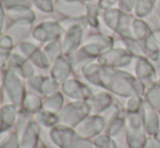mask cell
I'll use <instances>...</instances> for the list:
<instances>
[{
  "instance_id": "cell-11",
  "label": "cell",
  "mask_w": 160,
  "mask_h": 148,
  "mask_svg": "<svg viewBox=\"0 0 160 148\" xmlns=\"http://www.w3.org/2000/svg\"><path fill=\"white\" fill-rule=\"evenodd\" d=\"M155 3H156V0H136V6H135L136 17H144L148 15Z\"/></svg>"
},
{
  "instance_id": "cell-12",
  "label": "cell",
  "mask_w": 160,
  "mask_h": 148,
  "mask_svg": "<svg viewBox=\"0 0 160 148\" xmlns=\"http://www.w3.org/2000/svg\"><path fill=\"white\" fill-rule=\"evenodd\" d=\"M127 104L124 107V112H139L144 102V98L142 96H133L127 98Z\"/></svg>"
},
{
  "instance_id": "cell-15",
  "label": "cell",
  "mask_w": 160,
  "mask_h": 148,
  "mask_svg": "<svg viewBox=\"0 0 160 148\" xmlns=\"http://www.w3.org/2000/svg\"><path fill=\"white\" fill-rule=\"evenodd\" d=\"M116 2H118V0H102L100 2V6L103 7V8H109V7H112Z\"/></svg>"
},
{
  "instance_id": "cell-10",
  "label": "cell",
  "mask_w": 160,
  "mask_h": 148,
  "mask_svg": "<svg viewBox=\"0 0 160 148\" xmlns=\"http://www.w3.org/2000/svg\"><path fill=\"white\" fill-rule=\"evenodd\" d=\"M95 148H118V143L107 133H101L94 140Z\"/></svg>"
},
{
  "instance_id": "cell-5",
  "label": "cell",
  "mask_w": 160,
  "mask_h": 148,
  "mask_svg": "<svg viewBox=\"0 0 160 148\" xmlns=\"http://www.w3.org/2000/svg\"><path fill=\"white\" fill-rule=\"evenodd\" d=\"M142 118H143V123L145 131L147 133L148 137L156 136L157 133L160 131V116L158 111L154 109L152 106L144 101L143 106L141 109Z\"/></svg>"
},
{
  "instance_id": "cell-7",
  "label": "cell",
  "mask_w": 160,
  "mask_h": 148,
  "mask_svg": "<svg viewBox=\"0 0 160 148\" xmlns=\"http://www.w3.org/2000/svg\"><path fill=\"white\" fill-rule=\"evenodd\" d=\"M105 133H107L108 135H110L111 137H113L114 140H118L121 136H124L125 134V113L124 111H122V113L119 116L114 118L113 120H111L107 125H106Z\"/></svg>"
},
{
  "instance_id": "cell-3",
  "label": "cell",
  "mask_w": 160,
  "mask_h": 148,
  "mask_svg": "<svg viewBox=\"0 0 160 148\" xmlns=\"http://www.w3.org/2000/svg\"><path fill=\"white\" fill-rule=\"evenodd\" d=\"M134 56L124 46H114L98 58V63L117 69H124L134 61Z\"/></svg>"
},
{
  "instance_id": "cell-6",
  "label": "cell",
  "mask_w": 160,
  "mask_h": 148,
  "mask_svg": "<svg viewBox=\"0 0 160 148\" xmlns=\"http://www.w3.org/2000/svg\"><path fill=\"white\" fill-rule=\"evenodd\" d=\"M106 130V121L100 114H93L92 116L86 119L82 126V130H80V133L84 137L92 138L96 137L99 134H101Z\"/></svg>"
},
{
  "instance_id": "cell-18",
  "label": "cell",
  "mask_w": 160,
  "mask_h": 148,
  "mask_svg": "<svg viewBox=\"0 0 160 148\" xmlns=\"http://www.w3.org/2000/svg\"><path fill=\"white\" fill-rule=\"evenodd\" d=\"M157 111H158V113H159V116H160V107H159L158 109H157Z\"/></svg>"
},
{
  "instance_id": "cell-14",
  "label": "cell",
  "mask_w": 160,
  "mask_h": 148,
  "mask_svg": "<svg viewBox=\"0 0 160 148\" xmlns=\"http://www.w3.org/2000/svg\"><path fill=\"white\" fill-rule=\"evenodd\" d=\"M145 148H160V141L157 140L155 136L148 137Z\"/></svg>"
},
{
  "instance_id": "cell-1",
  "label": "cell",
  "mask_w": 160,
  "mask_h": 148,
  "mask_svg": "<svg viewBox=\"0 0 160 148\" xmlns=\"http://www.w3.org/2000/svg\"><path fill=\"white\" fill-rule=\"evenodd\" d=\"M88 78L97 86L102 87L108 93L121 98L133 96L144 97L145 87L133 74L113 67L92 64L88 67Z\"/></svg>"
},
{
  "instance_id": "cell-8",
  "label": "cell",
  "mask_w": 160,
  "mask_h": 148,
  "mask_svg": "<svg viewBox=\"0 0 160 148\" xmlns=\"http://www.w3.org/2000/svg\"><path fill=\"white\" fill-rule=\"evenodd\" d=\"M91 101L92 105L89 107H91V111L93 112V114H101L113 104L112 96L109 93L98 94L92 98Z\"/></svg>"
},
{
  "instance_id": "cell-13",
  "label": "cell",
  "mask_w": 160,
  "mask_h": 148,
  "mask_svg": "<svg viewBox=\"0 0 160 148\" xmlns=\"http://www.w3.org/2000/svg\"><path fill=\"white\" fill-rule=\"evenodd\" d=\"M136 6V0H121L120 7L123 9L124 12H131L133 8Z\"/></svg>"
},
{
  "instance_id": "cell-9",
  "label": "cell",
  "mask_w": 160,
  "mask_h": 148,
  "mask_svg": "<svg viewBox=\"0 0 160 148\" xmlns=\"http://www.w3.org/2000/svg\"><path fill=\"white\" fill-rule=\"evenodd\" d=\"M144 101L147 102L149 106H152L154 109H158L160 107V81H157L156 83L148 87L144 94Z\"/></svg>"
},
{
  "instance_id": "cell-17",
  "label": "cell",
  "mask_w": 160,
  "mask_h": 148,
  "mask_svg": "<svg viewBox=\"0 0 160 148\" xmlns=\"http://www.w3.org/2000/svg\"><path fill=\"white\" fill-rule=\"evenodd\" d=\"M155 137H156V138H157V140H159V141H160V131L158 132V133H157V135H156V136H155Z\"/></svg>"
},
{
  "instance_id": "cell-4",
  "label": "cell",
  "mask_w": 160,
  "mask_h": 148,
  "mask_svg": "<svg viewBox=\"0 0 160 148\" xmlns=\"http://www.w3.org/2000/svg\"><path fill=\"white\" fill-rule=\"evenodd\" d=\"M134 76L147 89L158 81L157 68L147 57L134 58Z\"/></svg>"
},
{
  "instance_id": "cell-2",
  "label": "cell",
  "mask_w": 160,
  "mask_h": 148,
  "mask_svg": "<svg viewBox=\"0 0 160 148\" xmlns=\"http://www.w3.org/2000/svg\"><path fill=\"white\" fill-rule=\"evenodd\" d=\"M125 113V134L124 141L127 148H145L148 135L145 131L142 113L124 112Z\"/></svg>"
},
{
  "instance_id": "cell-16",
  "label": "cell",
  "mask_w": 160,
  "mask_h": 148,
  "mask_svg": "<svg viewBox=\"0 0 160 148\" xmlns=\"http://www.w3.org/2000/svg\"><path fill=\"white\" fill-rule=\"evenodd\" d=\"M157 75H158V81H160V68H157Z\"/></svg>"
}]
</instances>
